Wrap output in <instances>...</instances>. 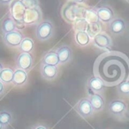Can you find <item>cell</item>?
Returning <instances> with one entry per match:
<instances>
[{
  "instance_id": "1",
  "label": "cell",
  "mask_w": 129,
  "mask_h": 129,
  "mask_svg": "<svg viewBox=\"0 0 129 129\" xmlns=\"http://www.w3.org/2000/svg\"><path fill=\"white\" fill-rule=\"evenodd\" d=\"M95 73L106 86L119 85L129 77V61L119 53H107L97 60Z\"/></svg>"
},
{
  "instance_id": "2",
  "label": "cell",
  "mask_w": 129,
  "mask_h": 129,
  "mask_svg": "<svg viewBox=\"0 0 129 129\" xmlns=\"http://www.w3.org/2000/svg\"><path fill=\"white\" fill-rule=\"evenodd\" d=\"M109 112L118 119H123L128 112V105L121 99H115L110 101L108 105Z\"/></svg>"
},
{
  "instance_id": "3",
  "label": "cell",
  "mask_w": 129,
  "mask_h": 129,
  "mask_svg": "<svg viewBox=\"0 0 129 129\" xmlns=\"http://www.w3.org/2000/svg\"><path fill=\"white\" fill-rule=\"evenodd\" d=\"M53 32H54V27L52 23L49 20L43 21L40 24H38L37 26H36L35 29L36 38L39 41H48L50 38H51Z\"/></svg>"
},
{
  "instance_id": "4",
  "label": "cell",
  "mask_w": 129,
  "mask_h": 129,
  "mask_svg": "<svg viewBox=\"0 0 129 129\" xmlns=\"http://www.w3.org/2000/svg\"><path fill=\"white\" fill-rule=\"evenodd\" d=\"M23 39H24L23 34L19 30H15L3 34L4 42L9 48H19Z\"/></svg>"
},
{
  "instance_id": "5",
  "label": "cell",
  "mask_w": 129,
  "mask_h": 129,
  "mask_svg": "<svg viewBox=\"0 0 129 129\" xmlns=\"http://www.w3.org/2000/svg\"><path fill=\"white\" fill-rule=\"evenodd\" d=\"M75 111L78 112L81 117L82 118H88L93 115L94 110L92 108L91 103L88 98H84L78 101V103L74 106Z\"/></svg>"
},
{
  "instance_id": "6",
  "label": "cell",
  "mask_w": 129,
  "mask_h": 129,
  "mask_svg": "<svg viewBox=\"0 0 129 129\" xmlns=\"http://www.w3.org/2000/svg\"><path fill=\"white\" fill-rule=\"evenodd\" d=\"M34 64V58L31 54L28 53H21L16 60L17 69H21L25 71H29Z\"/></svg>"
},
{
  "instance_id": "7",
  "label": "cell",
  "mask_w": 129,
  "mask_h": 129,
  "mask_svg": "<svg viewBox=\"0 0 129 129\" xmlns=\"http://www.w3.org/2000/svg\"><path fill=\"white\" fill-rule=\"evenodd\" d=\"M42 19V12L39 7L26 10L23 17L22 22L26 25H34L38 23Z\"/></svg>"
},
{
  "instance_id": "8",
  "label": "cell",
  "mask_w": 129,
  "mask_h": 129,
  "mask_svg": "<svg viewBox=\"0 0 129 129\" xmlns=\"http://www.w3.org/2000/svg\"><path fill=\"white\" fill-rule=\"evenodd\" d=\"M25 12H26V8L24 7L21 0H14L12 6H11L12 19L22 22Z\"/></svg>"
},
{
  "instance_id": "9",
  "label": "cell",
  "mask_w": 129,
  "mask_h": 129,
  "mask_svg": "<svg viewBox=\"0 0 129 129\" xmlns=\"http://www.w3.org/2000/svg\"><path fill=\"white\" fill-rule=\"evenodd\" d=\"M98 19L102 22L110 23L114 19V12L109 6H102L97 9Z\"/></svg>"
},
{
  "instance_id": "10",
  "label": "cell",
  "mask_w": 129,
  "mask_h": 129,
  "mask_svg": "<svg viewBox=\"0 0 129 129\" xmlns=\"http://www.w3.org/2000/svg\"><path fill=\"white\" fill-rule=\"evenodd\" d=\"M41 75L46 80H54L59 75V68L57 66H50V65H41Z\"/></svg>"
},
{
  "instance_id": "11",
  "label": "cell",
  "mask_w": 129,
  "mask_h": 129,
  "mask_svg": "<svg viewBox=\"0 0 129 129\" xmlns=\"http://www.w3.org/2000/svg\"><path fill=\"white\" fill-rule=\"evenodd\" d=\"M28 72L23 70H21V69H16L14 70L13 79H12V83L14 86L21 87V86H24L28 83Z\"/></svg>"
},
{
  "instance_id": "12",
  "label": "cell",
  "mask_w": 129,
  "mask_h": 129,
  "mask_svg": "<svg viewBox=\"0 0 129 129\" xmlns=\"http://www.w3.org/2000/svg\"><path fill=\"white\" fill-rule=\"evenodd\" d=\"M59 56V64H65L71 61L72 56V51L68 46H61L57 49Z\"/></svg>"
},
{
  "instance_id": "13",
  "label": "cell",
  "mask_w": 129,
  "mask_h": 129,
  "mask_svg": "<svg viewBox=\"0 0 129 129\" xmlns=\"http://www.w3.org/2000/svg\"><path fill=\"white\" fill-rule=\"evenodd\" d=\"M93 43L99 48H107L112 46V39L106 34H98L93 38Z\"/></svg>"
},
{
  "instance_id": "14",
  "label": "cell",
  "mask_w": 129,
  "mask_h": 129,
  "mask_svg": "<svg viewBox=\"0 0 129 129\" xmlns=\"http://www.w3.org/2000/svg\"><path fill=\"white\" fill-rule=\"evenodd\" d=\"M42 64L58 67V65L59 64V60L57 51L50 50V51L45 53L43 54V58H42Z\"/></svg>"
},
{
  "instance_id": "15",
  "label": "cell",
  "mask_w": 129,
  "mask_h": 129,
  "mask_svg": "<svg viewBox=\"0 0 129 129\" xmlns=\"http://www.w3.org/2000/svg\"><path fill=\"white\" fill-rule=\"evenodd\" d=\"M88 86L92 91L95 93H100V92L103 91L104 90L105 84L101 78H99L97 76L95 77H91L88 81Z\"/></svg>"
},
{
  "instance_id": "16",
  "label": "cell",
  "mask_w": 129,
  "mask_h": 129,
  "mask_svg": "<svg viewBox=\"0 0 129 129\" xmlns=\"http://www.w3.org/2000/svg\"><path fill=\"white\" fill-rule=\"evenodd\" d=\"M88 99L90 100L94 112H100L104 108V99L100 93L91 94Z\"/></svg>"
},
{
  "instance_id": "17",
  "label": "cell",
  "mask_w": 129,
  "mask_h": 129,
  "mask_svg": "<svg viewBox=\"0 0 129 129\" xmlns=\"http://www.w3.org/2000/svg\"><path fill=\"white\" fill-rule=\"evenodd\" d=\"M125 28H126V23L122 19H119V18L114 19L109 24V30L114 34H122Z\"/></svg>"
},
{
  "instance_id": "18",
  "label": "cell",
  "mask_w": 129,
  "mask_h": 129,
  "mask_svg": "<svg viewBox=\"0 0 129 129\" xmlns=\"http://www.w3.org/2000/svg\"><path fill=\"white\" fill-rule=\"evenodd\" d=\"M74 39H75L76 44L81 48L88 46L90 42V37L87 31H77L75 36H74Z\"/></svg>"
},
{
  "instance_id": "19",
  "label": "cell",
  "mask_w": 129,
  "mask_h": 129,
  "mask_svg": "<svg viewBox=\"0 0 129 129\" xmlns=\"http://www.w3.org/2000/svg\"><path fill=\"white\" fill-rule=\"evenodd\" d=\"M34 48V41L32 39H30V38H24L21 46L19 47V50L21 51V53H28V54H31Z\"/></svg>"
},
{
  "instance_id": "20",
  "label": "cell",
  "mask_w": 129,
  "mask_h": 129,
  "mask_svg": "<svg viewBox=\"0 0 129 129\" xmlns=\"http://www.w3.org/2000/svg\"><path fill=\"white\" fill-rule=\"evenodd\" d=\"M13 75H14V70L11 68H4V70H2L1 75H0V81L4 83H12V79H13Z\"/></svg>"
},
{
  "instance_id": "21",
  "label": "cell",
  "mask_w": 129,
  "mask_h": 129,
  "mask_svg": "<svg viewBox=\"0 0 129 129\" xmlns=\"http://www.w3.org/2000/svg\"><path fill=\"white\" fill-rule=\"evenodd\" d=\"M1 30L3 34H7V33L12 32L16 30V24L12 18H6L3 20L1 26Z\"/></svg>"
},
{
  "instance_id": "22",
  "label": "cell",
  "mask_w": 129,
  "mask_h": 129,
  "mask_svg": "<svg viewBox=\"0 0 129 129\" xmlns=\"http://www.w3.org/2000/svg\"><path fill=\"white\" fill-rule=\"evenodd\" d=\"M83 17H84L85 20L88 23V24H92V23H98L99 19H98L97 10L95 9H89V10H85L83 12Z\"/></svg>"
},
{
  "instance_id": "23",
  "label": "cell",
  "mask_w": 129,
  "mask_h": 129,
  "mask_svg": "<svg viewBox=\"0 0 129 129\" xmlns=\"http://www.w3.org/2000/svg\"><path fill=\"white\" fill-rule=\"evenodd\" d=\"M0 122L6 127L12 122V115L10 112L6 110L0 111Z\"/></svg>"
},
{
  "instance_id": "24",
  "label": "cell",
  "mask_w": 129,
  "mask_h": 129,
  "mask_svg": "<svg viewBox=\"0 0 129 129\" xmlns=\"http://www.w3.org/2000/svg\"><path fill=\"white\" fill-rule=\"evenodd\" d=\"M99 23H92V24H88V28H87V33L88 34V35L92 36L93 35L95 37L96 35H97L99 34L100 30H101V27H100Z\"/></svg>"
},
{
  "instance_id": "25",
  "label": "cell",
  "mask_w": 129,
  "mask_h": 129,
  "mask_svg": "<svg viewBox=\"0 0 129 129\" xmlns=\"http://www.w3.org/2000/svg\"><path fill=\"white\" fill-rule=\"evenodd\" d=\"M118 91L123 95H128L129 94V80L121 83L118 86Z\"/></svg>"
},
{
  "instance_id": "26",
  "label": "cell",
  "mask_w": 129,
  "mask_h": 129,
  "mask_svg": "<svg viewBox=\"0 0 129 129\" xmlns=\"http://www.w3.org/2000/svg\"><path fill=\"white\" fill-rule=\"evenodd\" d=\"M21 1L26 8V10L38 7V4H39L38 0H21Z\"/></svg>"
},
{
  "instance_id": "27",
  "label": "cell",
  "mask_w": 129,
  "mask_h": 129,
  "mask_svg": "<svg viewBox=\"0 0 129 129\" xmlns=\"http://www.w3.org/2000/svg\"><path fill=\"white\" fill-rule=\"evenodd\" d=\"M31 129H49V128L47 127L46 126H44V125L39 124V125H35V126H34Z\"/></svg>"
},
{
  "instance_id": "28",
  "label": "cell",
  "mask_w": 129,
  "mask_h": 129,
  "mask_svg": "<svg viewBox=\"0 0 129 129\" xmlns=\"http://www.w3.org/2000/svg\"><path fill=\"white\" fill-rule=\"evenodd\" d=\"M5 93V83L0 81V96Z\"/></svg>"
},
{
  "instance_id": "29",
  "label": "cell",
  "mask_w": 129,
  "mask_h": 129,
  "mask_svg": "<svg viewBox=\"0 0 129 129\" xmlns=\"http://www.w3.org/2000/svg\"><path fill=\"white\" fill-rule=\"evenodd\" d=\"M13 0H0V4L1 5H9L11 4Z\"/></svg>"
},
{
  "instance_id": "30",
  "label": "cell",
  "mask_w": 129,
  "mask_h": 129,
  "mask_svg": "<svg viewBox=\"0 0 129 129\" xmlns=\"http://www.w3.org/2000/svg\"><path fill=\"white\" fill-rule=\"evenodd\" d=\"M4 70V66H3V64L0 62V75H1V72H2V70Z\"/></svg>"
},
{
  "instance_id": "31",
  "label": "cell",
  "mask_w": 129,
  "mask_h": 129,
  "mask_svg": "<svg viewBox=\"0 0 129 129\" xmlns=\"http://www.w3.org/2000/svg\"><path fill=\"white\" fill-rule=\"evenodd\" d=\"M74 1H75L76 3H83L85 0H74Z\"/></svg>"
},
{
  "instance_id": "32",
  "label": "cell",
  "mask_w": 129,
  "mask_h": 129,
  "mask_svg": "<svg viewBox=\"0 0 129 129\" xmlns=\"http://www.w3.org/2000/svg\"><path fill=\"white\" fill-rule=\"evenodd\" d=\"M5 126H4V125L2 124L1 122H0V129H5Z\"/></svg>"
}]
</instances>
